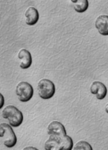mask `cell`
I'll list each match as a JSON object with an SVG mask.
<instances>
[{"mask_svg":"<svg viewBox=\"0 0 108 150\" xmlns=\"http://www.w3.org/2000/svg\"><path fill=\"white\" fill-rule=\"evenodd\" d=\"M48 134L59 143L62 150L73 149V140L67 134L66 129L61 122L52 121L48 127Z\"/></svg>","mask_w":108,"mask_h":150,"instance_id":"cell-1","label":"cell"},{"mask_svg":"<svg viewBox=\"0 0 108 150\" xmlns=\"http://www.w3.org/2000/svg\"><path fill=\"white\" fill-rule=\"evenodd\" d=\"M2 116L7 120L9 125L12 127H18L23 123V113L13 105H7L3 109Z\"/></svg>","mask_w":108,"mask_h":150,"instance_id":"cell-2","label":"cell"},{"mask_svg":"<svg viewBox=\"0 0 108 150\" xmlns=\"http://www.w3.org/2000/svg\"><path fill=\"white\" fill-rule=\"evenodd\" d=\"M0 138L4 141V145L7 149H11L17 144V137L11 127L7 123H0Z\"/></svg>","mask_w":108,"mask_h":150,"instance_id":"cell-3","label":"cell"},{"mask_svg":"<svg viewBox=\"0 0 108 150\" xmlns=\"http://www.w3.org/2000/svg\"><path fill=\"white\" fill-rule=\"evenodd\" d=\"M37 90L40 98L43 100H48L54 97L55 93V85L51 80L44 78L38 82Z\"/></svg>","mask_w":108,"mask_h":150,"instance_id":"cell-4","label":"cell"},{"mask_svg":"<svg viewBox=\"0 0 108 150\" xmlns=\"http://www.w3.org/2000/svg\"><path fill=\"white\" fill-rule=\"evenodd\" d=\"M16 95L20 102H29L33 96V88L27 82H19L16 86Z\"/></svg>","mask_w":108,"mask_h":150,"instance_id":"cell-5","label":"cell"},{"mask_svg":"<svg viewBox=\"0 0 108 150\" xmlns=\"http://www.w3.org/2000/svg\"><path fill=\"white\" fill-rule=\"evenodd\" d=\"M90 91L99 100H103L107 95V88L100 81H94L90 87Z\"/></svg>","mask_w":108,"mask_h":150,"instance_id":"cell-6","label":"cell"},{"mask_svg":"<svg viewBox=\"0 0 108 150\" xmlns=\"http://www.w3.org/2000/svg\"><path fill=\"white\" fill-rule=\"evenodd\" d=\"M18 59L19 60V67L22 69H27L32 66L33 63V58L31 53L25 49L22 48L19 50L18 53Z\"/></svg>","mask_w":108,"mask_h":150,"instance_id":"cell-7","label":"cell"},{"mask_svg":"<svg viewBox=\"0 0 108 150\" xmlns=\"http://www.w3.org/2000/svg\"><path fill=\"white\" fill-rule=\"evenodd\" d=\"M95 27L100 35L108 36V15L99 16L95 20Z\"/></svg>","mask_w":108,"mask_h":150,"instance_id":"cell-8","label":"cell"},{"mask_svg":"<svg viewBox=\"0 0 108 150\" xmlns=\"http://www.w3.org/2000/svg\"><path fill=\"white\" fill-rule=\"evenodd\" d=\"M39 18H40L39 11L35 7L30 6L26 10L25 18L27 25H34L35 24H37V22L39 21Z\"/></svg>","mask_w":108,"mask_h":150,"instance_id":"cell-9","label":"cell"},{"mask_svg":"<svg viewBox=\"0 0 108 150\" xmlns=\"http://www.w3.org/2000/svg\"><path fill=\"white\" fill-rule=\"evenodd\" d=\"M74 11L77 13L85 12L89 8L88 0H70Z\"/></svg>","mask_w":108,"mask_h":150,"instance_id":"cell-10","label":"cell"},{"mask_svg":"<svg viewBox=\"0 0 108 150\" xmlns=\"http://www.w3.org/2000/svg\"><path fill=\"white\" fill-rule=\"evenodd\" d=\"M44 149L45 150H62L59 143L54 138H52L50 136L48 139V141L45 142Z\"/></svg>","mask_w":108,"mask_h":150,"instance_id":"cell-11","label":"cell"},{"mask_svg":"<svg viewBox=\"0 0 108 150\" xmlns=\"http://www.w3.org/2000/svg\"><path fill=\"white\" fill-rule=\"evenodd\" d=\"M72 150H93L91 144L85 141H80L77 142Z\"/></svg>","mask_w":108,"mask_h":150,"instance_id":"cell-12","label":"cell"},{"mask_svg":"<svg viewBox=\"0 0 108 150\" xmlns=\"http://www.w3.org/2000/svg\"><path fill=\"white\" fill-rule=\"evenodd\" d=\"M4 105V98L2 95V93H0V110L3 109Z\"/></svg>","mask_w":108,"mask_h":150,"instance_id":"cell-13","label":"cell"},{"mask_svg":"<svg viewBox=\"0 0 108 150\" xmlns=\"http://www.w3.org/2000/svg\"><path fill=\"white\" fill-rule=\"evenodd\" d=\"M22 150H39V149H37L36 148H33V147H26V148H24Z\"/></svg>","mask_w":108,"mask_h":150,"instance_id":"cell-14","label":"cell"},{"mask_svg":"<svg viewBox=\"0 0 108 150\" xmlns=\"http://www.w3.org/2000/svg\"><path fill=\"white\" fill-rule=\"evenodd\" d=\"M105 111H106V112L108 114V103H107V105H106V108H105Z\"/></svg>","mask_w":108,"mask_h":150,"instance_id":"cell-15","label":"cell"}]
</instances>
